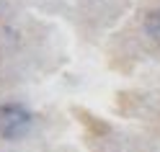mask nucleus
<instances>
[{
  "label": "nucleus",
  "instance_id": "obj_1",
  "mask_svg": "<svg viewBox=\"0 0 160 152\" xmlns=\"http://www.w3.org/2000/svg\"><path fill=\"white\" fill-rule=\"evenodd\" d=\"M31 129V114L21 103L0 106V137L3 139H21Z\"/></svg>",
  "mask_w": 160,
  "mask_h": 152
},
{
  "label": "nucleus",
  "instance_id": "obj_2",
  "mask_svg": "<svg viewBox=\"0 0 160 152\" xmlns=\"http://www.w3.org/2000/svg\"><path fill=\"white\" fill-rule=\"evenodd\" d=\"M145 34L150 39H155V42H160V8H155V11L147 13V18H145Z\"/></svg>",
  "mask_w": 160,
  "mask_h": 152
}]
</instances>
